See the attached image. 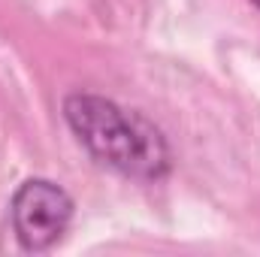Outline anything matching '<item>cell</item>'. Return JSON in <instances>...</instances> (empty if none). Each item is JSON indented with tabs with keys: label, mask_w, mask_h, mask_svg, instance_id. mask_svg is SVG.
Returning <instances> with one entry per match:
<instances>
[{
	"label": "cell",
	"mask_w": 260,
	"mask_h": 257,
	"mask_svg": "<svg viewBox=\"0 0 260 257\" xmlns=\"http://www.w3.org/2000/svg\"><path fill=\"white\" fill-rule=\"evenodd\" d=\"M64 118L76 139L121 176L157 182L170 173V145L145 115L127 112L100 94H70Z\"/></svg>",
	"instance_id": "1"
},
{
	"label": "cell",
	"mask_w": 260,
	"mask_h": 257,
	"mask_svg": "<svg viewBox=\"0 0 260 257\" xmlns=\"http://www.w3.org/2000/svg\"><path fill=\"white\" fill-rule=\"evenodd\" d=\"M12 230L24 251H46L67 233L73 221L70 194L49 179H27L9 203Z\"/></svg>",
	"instance_id": "2"
},
{
	"label": "cell",
	"mask_w": 260,
	"mask_h": 257,
	"mask_svg": "<svg viewBox=\"0 0 260 257\" xmlns=\"http://www.w3.org/2000/svg\"><path fill=\"white\" fill-rule=\"evenodd\" d=\"M251 3H254V6H257V9H260V0H251Z\"/></svg>",
	"instance_id": "3"
}]
</instances>
